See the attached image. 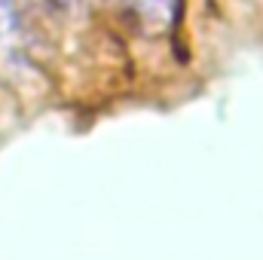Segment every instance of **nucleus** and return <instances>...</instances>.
I'll return each instance as SVG.
<instances>
[{
  "label": "nucleus",
  "mask_w": 263,
  "mask_h": 260,
  "mask_svg": "<svg viewBox=\"0 0 263 260\" xmlns=\"http://www.w3.org/2000/svg\"><path fill=\"white\" fill-rule=\"evenodd\" d=\"M37 34L25 18L18 0H0V83L6 89H28L40 80Z\"/></svg>",
  "instance_id": "nucleus-1"
},
{
  "label": "nucleus",
  "mask_w": 263,
  "mask_h": 260,
  "mask_svg": "<svg viewBox=\"0 0 263 260\" xmlns=\"http://www.w3.org/2000/svg\"><path fill=\"white\" fill-rule=\"evenodd\" d=\"M132 25L147 34H168L181 22V0H120Z\"/></svg>",
  "instance_id": "nucleus-2"
},
{
  "label": "nucleus",
  "mask_w": 263,
  "mask_h": 260,
  "mask_svg": "<svg viewBox=\"0 0 263 260\" xmlns=\"http://www.w3.org/2000/svg\"><path fill=\"white\" fill-rule=\"evenodd\" d=\"M52 3H59V6H83V3H95V0H52Z\"/></svg>",
  "instance_id": "nucleus-3"
}]
</instances>
